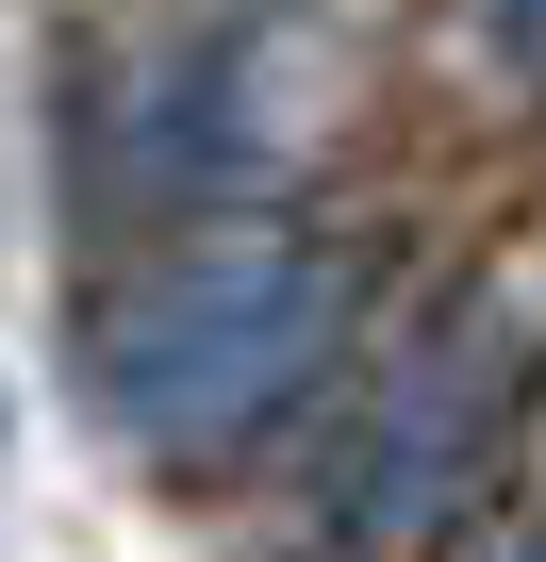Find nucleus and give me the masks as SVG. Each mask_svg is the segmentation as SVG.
Returning <instances> with one entry per match:
<instances>
[{
    "label": "nucleus",
    "instance_id": "nucleus-1",
    "mask_svg": "<svg viewBox=\"0 0 546 562\" xmlns=\"http://www.w3.org/2000/svg\"><path fill=\"white\" fill-rule=\"evenodd\" d=\"M348 348V265L315 232H215V248H166L133 299L100 315L83 348V397L116 447L149 463H215L282 414L315 364Z\"/></svg>",
    "mask_w": 546,
    "mask_h": 562
},
{
    "label": "nucleus",
    "instance_id": "nucleus-2",
    "mask_svg": "<svg viewBox=\"0 0 546 562\" xmlns=\"http://www.w3.org/2000/svg\"><path fill=\"white\" fill-rule=\"evenodd\" d=\"M530 364H546V281H530V265L464 281V299L381 364L365 430L332 447V480H315V562H398L414 529H447V496L497 463Z\"/></svg>",
    "mask_w": 546,
    "mask_h": 562
},
{
    "label": "nucleus",
    "instance_id": "nucleus-3",
    "mask_svg": "<svg viewBox=\"0 0 546 562\" xmlns=\"http://www.w3.org/2000/svg\"><path fill=\"white\" fill-rule=\"evenodd\" d=\"M265 83H282V50H265V34H199V50H166L149 83H133V166L149 182H232V166H265V149H282V100H265Z\"/></svg>",
    "mask_w": 546,
    "mask_h": 562
},
{
    "label": "nucleus",
    "instance_id": "nucleus-4",
    "mask_svg": "<svg viewBox=\"0 0 546 562\" xmlns=\"http://www.w3.org/2000/svg\"><path fill=\"white\" fill-rule=\"evenodd\" d=\"M480 50H497V67H530V83H546V0H480Z\"/></svg>",
    "mask_w": 546,
    "mask_h": 562
}]
</instances>
